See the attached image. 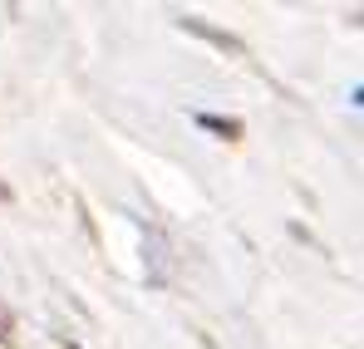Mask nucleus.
<instances>
[{"label":"nucleus","instance_id":"f257e3e1","mask_svg":"<svg viewBox=\"0 0 364 349\" xmlns=\"http://www.w3.org/2000/svg\"><path fill=\"white\" fill-rule=\"evenodd\" d=\"M0 330H5V310H0Z\"/></svg>","mask_w":364,"mask_h":349}]
</instances>
